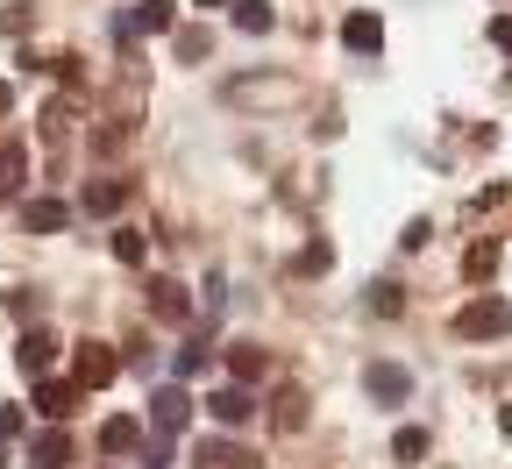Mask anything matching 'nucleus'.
<instances>
[{"instance_id":"obj_14","label":"nucleus","mask_w":512,"mask_h":469,"mask_svg":"<svg viewBox=\"0 0 512 469\" xmlns=\"http://www.w3.org/2000/svg\"><path fill=\"white\" fill-rule=\"evenodd\" d=\"M150 313H157V320H192V292L171 285V278H157V285H150Z\"/></svg>"},{"instance_id":"obj_29","label":"nucleus","mask_w":512,"mask_h":469,"mask_svg":"<svg viewBox=\"0 0 512 469\" xmlns=\"http://www.w3.org/2000/svg\"><path fill=\"white\" fill-rule=\"evenodd\" d=\"M22 427H29V420H22L15 406H0V448H15V441H22Z\"/></svg>"},{"instance_id":"obj_1","label":"nucleus","mask_w":512,"mask_h":469,"mask_svg":"<svg viewBox=\"0 0 512 469\" xmlns=\"http://www.w3.org/2000/svg\"><path fill=\"white\" fill-rule=\"evenodd\" d=\"M456 334L463 342H498V334H512V299L505 292H470L456 306Z\"/></svg>"},{"instance_id":"obj_16","label":"nucleus","mask_w":512,"mask_h":469,"mask_svg":"<svg viewBox=\"0 0 512 469\" xmlns=\"http://www.w3.org/2000/svg\"><path fill=\"white\" fill-rule=\"evenodd\" d=\"M29 185V150L22 143H0V199H15Z\"/></svg>"},{"instance_id":"obj_35","label":"nucleus","mask_w":512,"mask_h":469,"mask_svg":"<svg viewBox=\"0 0 512 469\" xmlns=\"http://www.w3.org/2000/svg\"><path fill=\"white\" fill-rule=\"evenodd\" d=\"M192 8H228V0H192Z\"/></svg>"},{"instance_id":"obj_26","label":"nucleus","mask_w":512,"mask_h":469,"mask_svg":"<svg viewBox=\"0 0 512 469\" xmlns=\"http://www.w3.org/2000/svg\"><path fill=\"white\" fill-rule=\"evenodd\" d=\"M370 313H377V320H392V313H406L399 285H370Z\"/></svg>"},{"instance_id":"obj_30","label":"nucleus","mask_w":512,"mask_h":469,"mask_svg":"<svg viewBox=\"0 0 512 469\" xmlns=\"http://www.w3.org/2000/svg\"><path fill=\"white\" fill-rule=\"evenodd\" d=\"M64 121H72V107H64V100H50V107H43V136H50V143L64 136Z\"/></svg>"},{"instance_id":"obj_34","label":"nucleus","mask_w":512,"mask_h":469,"mask_svg":"<svg viewBox=\"0 0 512 469\" xmlns=\"http://www.w3.org/2000/svg\"><path fill=\"white\" fill-rule=\"evenodd\" d=\"M498 427H505V441H512V413H498Z\"/></svg>"},{"instance_id":"obj_8","label":"nucleus","mask_w":512,"mask_h":469,"mask_svg":"<svg viewBox=\"0 0 512 469\" xmlns=\"http://www.w3.org/2000/svg\"><path fill=\"white\" fill-rule=\"evenodd\" d=\"M498 263H505V242H498V235H477V242L463 249V278H470V285H491Z\"/></svg>"},{"instance_id":"obj_5","label":"nucleus","mask_w":512,"mask_h":469,"mask_svg":"<svg viewBox=\"0 0 512 469\" xmlns=\"http://www.w3.org/2000/svg\"><path fill=\"white\" fill-rule=\"evenodd\" d=\"M363 391L377 398V406H406V398H413V370H399V363H370V370H363Z\"/></svg>"},{"instance_id":"obj_25","label":"nucleus","mask_w":512,"mask_h":469,"mask_svg":"<svg viewBox=\"0 0 512 469\" xmlns=\"http://www.w3.org/2000/svg\"><path fill=\"white\" fill-rule=\"evenodd\" d=\"M121 143H128V121H100V128H93V150H100V157H114Z\"/></svg>"},{"instance_id":"obj_22","label":"nucleus","mask_w":512,"mask_h":469,"mask_svg":"<svg viewBox=\"0 0 512 469\" xmlns=\"http://www.w3.org/2000/svg\"><path fill=\"white\" fill-rule=\"evenodd\" d=\"M264 377V349H235L228 356V384H256Z\"/></svg>"},{"instance_id":"obj_24","label":"nucleus","mask_w":512,"mask_h":469,"mask_svg":"<svg viewBox=\"0 0 512 469\" xmlns=\"http://www.w3.org/2000/svg\"><path fill=\"white\" fill-rule=\"evenodd\" d=\"M235 100H292V79H256V86H235Z\"/></svg>"},{"instance_id":"obj_6","label":"nucleus","mask_w":512,"mask_h":469,"mask_svg":"<svg viewBox=\"0 0 512 469\" xmlns=\"http://www.w3.org/2000/svg\"><path fill=\"white\" fill-rule=\"evenodd\" d=\"M200 406L221 420V427H249V413H256V398H249V384H221V391H207Z\"/></svg>"},{"instance_id":"obj_21","label":"nucleus","mask_w":512,"mask_h":469,"mask_svg":"<svg viewBox=\"0 0 512 469\" xmlns=\"http://www.w3.org/2000/svg\"><path fill=\"white\" fill-rule=\"evenodd\" d=\"M107 249H114V263H128V271H136V263L150 256V242H143L136 228H114V235H107Z\"/></svg>"},{"instance_id":"obj_13","label":"nucleus","mask_w":512,"mask_h":469,"mask_svg":"<svg viewBox=\"0 0 512 469\" xmlns=\"http://www.w3.org/2000/svg\"><path fill=\"white\" fill-rule=\"evenodd\" d=\"M100 448H107L114 462H121V455H136V448H143V420H128V413H114V420L100 427Z\"/></svg>"},{"instance_id":"obj_15","label":"nucleus","mask_w":512,"mask_h":469,"mask_svg":"<svg viewBox=\"0 0 512 469\" xmlns=\"http://www.w3.org/2000/svg\"><path fill=\"white\" fill-rule=\"evenodd\" d=\"M271 427H278V434H299V427H306V391H299V384H285V391L271 398Z\"/></svg>"},{"instance_id":"obj_32","label":"nucleus","mask_w":512,"mask_h":469,"mask_svg":"<svg viewBox=\"0 0 512 469\" xmlns=\"http://www.w3.org/2000/svg\"><path fill=\"white\" fill-rule=\"evenodd\" d=\"M491 43H498V50H512V15H491Z\"/></svg>"},{"instance_id":"obj_31","label":"nucleus","mask_w":512,"mask_h":469,"mask_svg":"<svg viewBox=\"0 0 512 469\" xmlns=\"http://www.w3.org/2000/svg\"><path fill=\"white\" fill-rule=\"evenodd\" d=\"M29 22H36L29 8H0V36H29Z\"/></svg>"},{"instance_id":"obj_17","label":"nucleus","mask_w":512,"mask_h":469,"mask_svg":"<svg viewBox=\"0 0 512 469\" xmlns=\"http://www.w3.org/2000/svg\"><path fill=\"white\" fill-rule=\"evenodd\" d=\"M121 199H128V178H93L86 185V214H121Z\"/></svg>"},{"instance_id":"obj_18","label":"nucleus","mask_w":512,"mask_h":469,"mask_svg":"<svg viewBox=\"0 0 512 469\" xmlns=\"http://www.w3.org/2000/svg\"><path fill=\"white\" fill-rule=\"evenodd\" d=\"M235 29H242V36H271V29H278L271 0H235Z\"/></svg>"},{"instance_id":"obj_28","label":"nucleus","mask_w":512,"mask_h":469,"mask_svg":"<svg viewBox=\"0 0 512 469\" xmlns=\"http://www.w3.org/2000/svg\"><path fill=\"white\" fill-rule=\"evenodd\" d=\"M328 271V242H306V256H299V278H320Z\"/></svg>"},{"instance_id":"obj_11","label":"nucleus","mask_w":512,"mask_h":469,"mask_svg":"<svg viewBox=\"0 0 512 469\" xmlns=\"http://www.w3.org/2000/svg\"><path fill=\"white\" fill-rule=\"evenodd\" d=\"M29 462H36V469H64V462H72V434L50 420L43 434H29Z\"/></svg>"},{"instance_id":"obj_23","label":"nucleus","mask_w":512,"mask_h":469,"mask_svg":"<svg viewBox=\"0 0 512 469\" xmlns=\"http://www.w3.org/2000/svg\"><path fill=\"white\" fill-rule=\"evenodd\" d=\"M392 455H399V462H420V455H427V427H399V434H392Z\"/></svg>"},{"instance_id":"obj_33","label":"nucleus","mask_w":512,"mask_h":469,"mask_svg":"<svg viewBox=\"0 0 512 469\" xmlns=\"http://www.w3.org/2000/svg\"><path fill=\"white\" fill-rule=\"evenodd\" d=\"M0 114H15V86L8 79H0Z\"/></svg>"},{"instance_id":"obj_7","label":"nucleus","mask_w":512,"mask_h":469,"mask_svg":"<svg viewBox=\"0 0 512 469\" xmlns=\"http://www.w3.org/2000/svg\"><path fill=\"white\" fill-rule=\"evenodd\" d=\"M342 43H349L356 57H377V50H384V22H377L370 8H349V15H342Z\"/></svg>"},{"instance_id":"obj_19","label":"nucleus","mask_w":512,"mask_h":469,"mask_svg":"<svg viewBox=\"0 0 512 469\" xmlns=\"http://www.w3.org/2000/svg\"><path fill=\"white\" fill-rule=\"evenodd\" d=\"M200 462H214V469H256V455H242L228 434H214V441H200Z\"/></svg>"},{"instance_id":"obj_2","label":"nucleus","mask_w":512,"mask_h":469,"mask_svg":"<svg viewBox=\"0 0 512 469\" xmlns=\"http://www.w3.org/2000/svg\"><path fill=\"white\" fill-rule=\"evenodd\" d=\"M192 413H200V398H192L178 377L150 391V427H157V441H178V434L192 427Z\"/></svg>"},{"instance_id":"obj_10","label":"nucleus","mask_w":512,"mask_h":469,"mask_svg":"<svg viewBox=\"0 0 512 469\" xmlns=\"http://www.w3.org/2000/svg\"><path fill=\"white\" fill-rule=\"evenodd\" d=\"M50 356H57L50 327H36V320H29V327H22V342H15V363H22L29 377H43V370H50Z\"/></svg>"},{"instance_id":"obj_12","label":"nucleus","mask_w":512,"mask_h":469,"mask_svg":"<svg viewBox=\"0 0 512 469\" xmlns=\"http://www.w3.org/2000/svg\"><path fill=\"white\" fill-rule=\"evenodd\" d=\"M64 221H72L64 199H22V228H29V235H57Z\"/></svg>"},{"instance_id":"obj_20","label":"nucleus","mask_w":512,"mask_h":469,"mask_svg":"<svg viewBox=\"0 0 512 469\" xmlns=\"http://www.w3.org/2000/svg\"><path fill=\"white\" fill-rule=\"evenodd\" d=\"M171 50L185 64H200V57H214V29H171Z\"/></svg>"},{"instance_id":"obj_9","label":"nucleus","mask_w":512,"mask_h":469,"mask_svg":"<svg viewBox=\"0 0 512 469\" xmlns=\"http://www.w3.org/2000/svg\"><path fill=\"white\" fill-rule=\"evenodd\" d=\"M128 29L136 36H171L178 29V0H136V8H128Z\"/></svg>"},{"instance_id":"obj_4","label":"nucleus","mask_w":512,"mask_h":469,"mask_svg":"<svg viewBox=\"0 0 512 469\" xmlns=\"http://www.w3.org/2000/svg\"><path fill=\"white\" fill-rule=\"evenodd\" d=\"M79 406H86V391H79L72 377H36V413H43V420H57V427H64Z\"/></svg>"},{"instance_id":"obj_27","label":"nucleus","mask_w":512,"mask_h":469,"mask_svg":"<svg viewBox=\"0 0 512 469\" xmlns=\"http://www.w3.org/2000/svg\"><path fill=\"white\" fill-rule=\"evenodd\" d=\"M207 356H214L207 342H185V349H178V384H185V377H200V370H207Z\"/></svg>"},{"instance_id":"obj_3","label":"nucleus","mask_w":512,"mask_h":469,"mask_svg":"<svg viewBox=\"0 0 512 469\" xmlns=\"http://www.w3.org/2000/svg\"><path fill=\"white\" fill-rule=\"evenodd\" d=\"M114 377H121V356H114L107 342H79V349H72V384H79V391H107Z\"/></svg>"}]
</instances>
